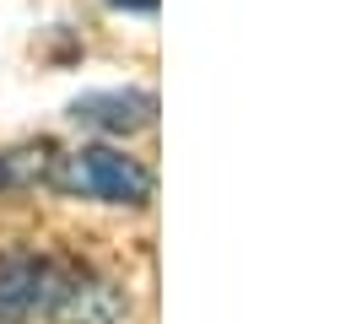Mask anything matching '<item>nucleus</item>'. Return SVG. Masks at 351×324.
Returning a JSON list of instances; mask_svg holds the SVG:
<instances>
[{
	"label": "nucleus",
	"mask_w": 351,
	"mask_h": 324,
	"mask_svg": "<svg viewBox=\"0 0 351 324\" xmlns=\"http://www.w3.org/2000/svg\"><path fill=\"white\" fill-rule=\"evenodd\" d=\"M44 184L76 200H103V205H146L152 200V168L119 151V146H76L60 151L44 168Z\"/></svg>",
	"instance_id": "f03ea898"
},
{
	"label": "nucleus",
	"mask_w": 351,
	"mask_h": 324,
	"mask_svg": "<svg viewBox=\"0 0 351 324\" xmlns=\"http://www.w3.org/2000/svg\"><path fill=\"white\" fill-rule=\"evenodd\" d=\"M114 11H130V16H157V0H108Z\"/></svg>",
	"instance_id": "20e7f679"
},
{
	"label": "nucleus",
	"mask_w": 351,
	"mask_h": 324,
	"mask_svg": "<svg viewBox=\"0 0 351 324\" xmlns=\"http://www.w3.org/2000/svg\"><path fill=\"white\" fill-rule=\"evenodd\" d=\"M71 125L97 130V136H135V130H152L157 119V92L146 87H97V92L71 97Z\"/></svg>",
	"instance_id": "7ed1b4c3"
},
{
	"label": "nucleus",
	"mask_w": 351,
	"mask_h": 324,
	"mask_svg": "<svg viewBox=\"0 0 351 324\" xmlns=\"http://www.w3.org/2000/svg\"><path fill=\"white\" fill-rule=\"evenodd\" d=\"M125 308H130V297L87 265L54 260L38 249L0 254V324H22V319L114 324L125 319Z\"/></svg>",
	"instance_id": "f257e3e1"
}]
</instances>
